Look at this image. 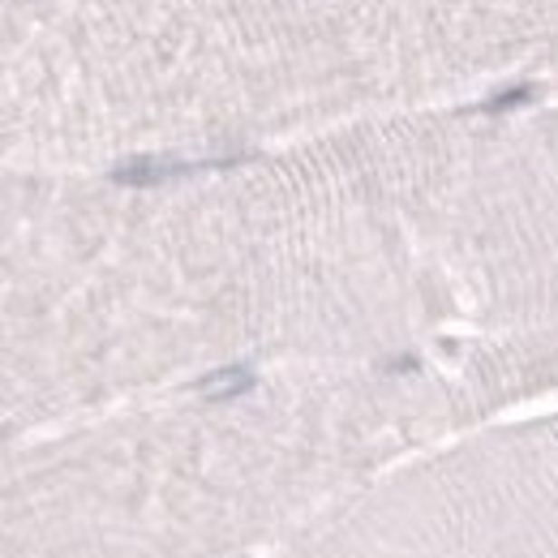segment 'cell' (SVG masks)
<instances>
[{
  "label": "cell",
  "mask_w": 558,
  "mask_h": 558,
  "mask_svg": "<svg viewBox=\"0 0 558 558\" xmlns=\"http://www.w3.org/2000/svg\"><path fill=\"white\" fill-rule=\"evenodd\" d=\"M254 378L245 374V370H224V374H215V378H207L202 382V391L207 395H236V391H245Z\"/></svg>",
  "instance_id": "obj_1"
}]
</instances>
